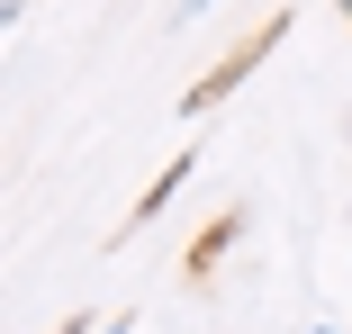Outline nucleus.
Wrapping results in <instances>:
<instances>
[{
    "label": "nucleus",
    "instance_id": "f257e3e1",
    "mask_svg": "<svg viewBox=\"0 0 352 334\" xmlns=\"http://www.w3.org/2000/svg\"><path fill=\"white\" fill-rule=\"evenodd\" d=\"M280 27H289V19H271V27H262V36H244V45H235V54H226V63H217V73H208V82H199V91H190V109H208V100H226V91H235V82H244V73H253V63H262V54H271V45H280Z\"/></svg>",
    "mask_w": 352,
    "mask_h": 334
},
{
    "label": "nucleus",
    "instance_id": "f03ea898",
    "mask_svg": "<svg viewBox=\"0 0 352 334\" xmlns=\"http://www.w3.org/2000/svg\"><path fill=\"white\" fill-rule=\"evenodd\" d=\"M235 226H244V217H217V226H208V235L190 244V271H208V262H217V253H226V235H235Z\"/></svg>",
    "mask_w": 352,
    "mask_h": 334
},
{
    "label": "nucleus",
    "instance_id": "7ed1b4c3",
    "mask_svg": "<svg viewBox=\"0 0 352 334\" xmlns=\"http://www.w3.org/2000/svg\"><path fill=\"white\" fill-rule=\"evenodd\" d=\"M343 10H352V0H343Z\"/></svg>",
    "mask_w": 352,
    "mask_h": 334
}]
</instances>
